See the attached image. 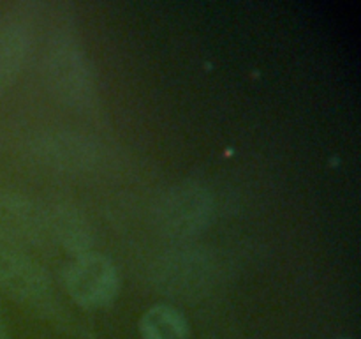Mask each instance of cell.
<instances>
[{
  "label": "cell",
  "instance_id": "3957f363",
  "mask_svg": "<svg viewBox=\"0 0 361 339\" xmlns=\"http://www.w3.org/2000/svg\"><path fill=\"white\" fill-rule=\"evenodd\" d=\"M66 286L78 306L90 309L109 306L118 295V270L108 256L88 251L71 261L66 272Z\"/></svg>",
  "mask_w": 361,
  "mask_h": 339
},
{
  "label": "cell",
  "instance_id": "52a82bcc",
  "mask_svg": "<svg viewBox=\"0 0 361 339\" xmlns=\"http://www.w3.org/2000/svg\"><path fill=\"white\" fill-rule=\"evenodd\" d=\"M30 46V32L23 25L0 28V94H4L21 73Z\"/></svg>",
  "mask_w": 361,
  "mask_h": 339
},
{
  "label": "cell",
  "instance_id": "ba28073f",
  "mask_svg": "<svg viewBox=\"0 0 361 339\" xmlns=\"http://www.w3.org/2000/svg\"><path fill=\"white\" fill-rule=\"evenodd\" d=\"M46 212H48V230L51 239L62 244L76 256L90 251L92 232L81 214L63 205Z\"/></svg>",
  "mask_w": 361,
  "mask_h": 339
},
{
  "label": "cell",
  "instance_id": "8992f818",
  "mask_svg": "<svg viewBox=\"0 0 361 339\" xmlns=\"http://www.w3.org/2000/svg\"><path fill=\"white\" fill-rule=\"evenodd\" d=\"M212 267L208 256L200 251H176L159 267V285L169 295L194 297L204 292L212 281Z\"/></svg>",
  "mask_w": 361,
  "mask_h": 339
},
{
  "label": "cell",
  "instance_id": "277c9868",
  "mask_svg": "<svg viewBox=\"0 0 361 339\" xmlns=\"http://www.w3.org/2000/svg\"><path fill=\"white\" fill-rule=\"evenodd\" d=\"M0 288L23 304L46 302L51 297V286L46 272L28 254L16 247H0Z\"/></svg>",
  "mask_w": 361,
  "mask_h": 339
},
{
  "label": "cell",
  "instance_id": "8fae6325",
  "mask_svg": "<svg viewBox=\"0 0 361 339\" xmlns=\"http://www.w3.org/2000/svg\"><path fill=\"white\" fill-rule=\"evenodd\" d=\"M0 339H11L9 338V332H7L6 323H4L2 316H0Z\"/></svg>",
  "mask_w": 361,
  "mask_h": 339
},
{
  "label": "cell",
  "instance_id": "30bf717a",
  "mask_svg": "<svg viewBox=\"0 0 361 339\" xmlns=\"http://www.w3.org/2000/svg\"><path fill=\"white\" fill-rule=\"evenodd\" d=\"M39 157L59 168H83L94 159V148L78 136L71 138L69 134H56L42 141Z\"/></svg>",
  "mask_w": 361,
  "mask_h": 339
},
{
  "label": "cell",
  "instance_id": "7a4b0ae2",
  "mask_svg": "<svg viewBox=\"0 0 361 339\" xmlns=\"http://www.w3.org/2000/svg\"><path fill=\"white\" fill-rule=\"evenodd\" d=\"M214 215V198L196 182L176 184L161 198L155 210L157 226L169 237L189 239L208 228Z\"/></svg>",
  "mask_w": 361,
  "mask_h": 339
},
{
  "label": "cell",
  "instance_id": "6da1fadb",
  "mask_svg": "<svg viewBox=\"0 0 361 339\" xmlns=\"http://www.w3.org/2000/svg\"><path fill=\"white\" fill-rule=\"evenodd\" d=\"M44 76L59 101L87 108L95 101V78L83 49L69 39L53 42L44 59Z\"/></svg>",
  "mask_w": 361,
  "mask_h": 339
},
{
  "label": "cell",
  "instance_id": "9c48e42d",
  "mask_svg": "<svg viewBox=\"0 0 361 339\" xmlns=\"http://www.w3.org/2000/svg\"><path fill=\"white\" fill-rule=\"evenodd\" d=\"M140 334L141 339H189V321L175 306L157 304L141 316Z\"/></svg>",
  "mask_w": 361,
  "mask_h": 339
},
{
  "label": "cell",
  "instance_id": "5b68a950",
  "mask_svg": "<svg viewBox=\"0 0 361 339\" xmlns=\"http://www.w3.org/2000/svg\"><path fill=\"white\" fill-rule=\"evenodd\" d=\"M0 235L7 246L16 249L37 246L49 237L48 212L21 194H4L0 196Z\"/></svg>",
  "mask_w": 361,
  "mask_h": 339
}]
</instances>
